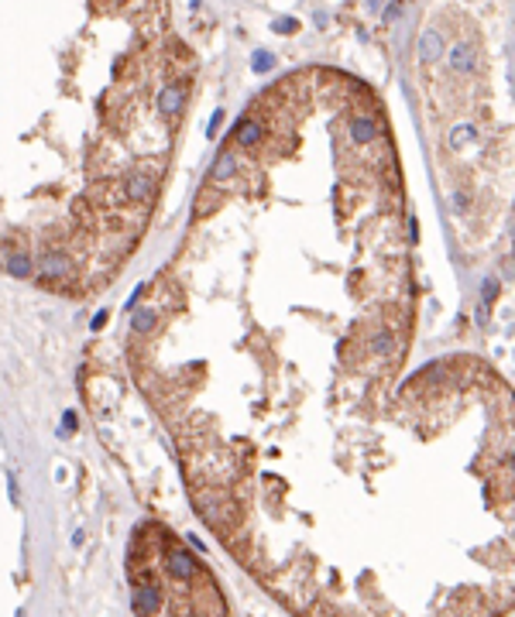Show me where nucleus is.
Listing matches in <instances>:
<instances>
[{"label": "nucleus", "instance_id": "nucleus-14", "mask_svg": "<svg viewBox=\"0 0 515 617\" xmlns=\"http://www.w3.org/2000/svg\"><path fill=\"white\" fill-rule=\"evenodd\" d=\"M295 28H299V21H295V17H285V21H278V24H275V31H282V35H292Z\"/></svg>", "mask_w": 515, "mask_h": 617}, {"label": "nucleus", "instance_id": "nucleus-18", "mask_svg": "<svg viewBox=\"0 0 515 617\" xmlns=\"http://www.w3.org/2000/svg\"><path fill=\"white\" fill-rule=\"evenodd\" d=\"M512 470H515V456H512Z\"/></svg>", "mask_w": 515, "mask_h": 617}, {"label": "nucleus", "instance_id": "nucleus-1", "mask_svg": "<svg viewBox=\"0 0 515 617\" xmlns=\"http://www.w3.org/2000/svg\"><path fill=\"white\" fill-rule=\"evenodd\" d=\"M351 137H354L357 144H371V141L378 137V124H374L371 117H354V120H351Z\"/></svg>", "mask_w": 515, "mask_h": 617}, {"label": "nucleus", "instance_id": "nucleus-15", "mask_svg": "<svg viewBox=\"0 0 515 617\" xmlns=\"http://www.w3.org/2000/svg\"><path fill=\"white\" fill-rule=\"evenodd\" d=\"M254 69H258V72L272 69V55H265V52H261V55H254Z\"/></svg>", "mask_w": 515, "mask_h": 617}, {"label": "nucleus", "instance_id": "nucleus-2", "mask_svg": "<svg viewBox=\"0 0 515 617\" xmlns=\"http://www.w3.org/2000/svg\"><path fill=\"white\" fill-rule=\"evenodd\" d=\"M179 107H182V89L179 86H165L161 96H158V110L165 117H172V113H179Z\"/></svg>", "mask_w": 515, "mask_h": 617}, {"label": "nucleus", "instance_id": "nucleus-6", "mask_svg": "<svg viewBox=\"0 0 515 617\" xmlns=\"http://www.w3.org/2000/svg\"><path fill=\"white\" fill-rule=\"evenodd\" d=\"M127 196L131 199H148L151 196V179L148 175H131L127 179Z\"/></svg>", "mask_w": 515, "mask_h": 617}, {"label": "nucleus", "instance_id": "nucleus-10", "mask_svg": "<svg viewBox=\"0 0 515 617\" xmlns=\"http://www.w3.org/2000/svg\"><path fill=\"white\" fill-rule=\"evenodd\" d=\"M440 52H443V41L433 35V31H430V35L423 38V55H426V59H436Z\"/></svg>", "mask_w": 515, "mask_h": 617}, {"label": "nucleus", "instance_id": "nucleus-17", "mask_svg": "<svg viewBox=\"0 0 515 617\" xmlns=\"http://www.w3.org/2000/svg\"><path fill=\"white\" fill-rule=\"evenodd\" d=\"M62 425H66V429H76V415H73V411H66V418H62Z\"/></svg>", "mask_w": 515, "mask_h": 617}, {"label": "nucleus", "instance_id": "nucleus-11", "mask_svg": "<svg viewBox=\"0 0 515 617\" xmlns=\"http://www.w3.org/2000/svg\"><path fill=\"white\" fill-rule=\"evenodd\" d=\"M495 295H498V281H495V278H484V285H481V302H484V305H491V302H495Z\"/></svg>", "mask_w": 515, "mask_h": 617}, {"label": "nucleus", "instance_id": "nucleus-12", "mask_svg": "<svg viewBox=\"0 0 515 617\" xmlns=\"http://www.w3.org/2000/svg\"><path fill=\"white\" fill-rule=\"evenodd\" d=\"M151 323H155V316H151L148 309L134 312V329H138V333H148V329H151Z\"/></svg>", "mask_w": 515, "mask_h": 617}, {"label": "nucleus", "instance_id": "nucleus-5", "mask_svg": "<svg viewBox=\"0 0 515 617\" xmlns=\"http://www.w3.org/2000/svg\"><path fill=\"white\" fill-rule=\"evenodd\" d=\"M234 137H237L244 147H251V144L261 137V124H258V120H240V124H237V131H234Z\"/></svg>", "mask_w": 515, "mask_h": 617}, {"label": "nucleus", "instance_id": "nucleus-8", "mask_svg": "<svg viewBox=\"0 0 515 617\" xmlns=\"http://www.w3.org/2000/svg\"><path fill=\"white\" fill-rule=\"evenodd\" d=\"M7 271L14 274V278H28V274H31V257H24V254H14V257L7 261Z\"/></svg>", "mask_w": 515, "mask_h": 617}, {"label": "nucleus", "instance_id": "nucleus-4", "mask_svg": "<svg viewBox=\"0 0 515 617\" xmlns=\"http://www.w3.org/2000/svg\"><path fill=\"white\" fill-rule=\"evenodd\" d=\"M134 611H138V614L158 611V590H155V586H141V590L134 593Z\"/></svg>", "mask_w": 515, "mask_h": 617}, {"label": "nucleus", "instance_id": "nucleus-16", "mask_svg": "<svg viewBox=\"0 0 515 617\" xmlns=\"http://www.w3.org/2000/svg\"><path fill=\"white\" fill-rule=\"evenodd\" d=\"M107 319H110L107 312H96V316H93V329H103V326H107Z\"/></svg>", "mask_w": 515, "mask_h": 617}, {"label": "nucleus", "instance_id": "nucleus-9", "mask_svg": "<svg viewBox=\"0 0 515 617\" xmlns=\"http://www.w3.org/2000/svg\"><path fill=\"white\" fill-rule=\"evenodd\" d=\"M45 274H52V278H59V274H66V261L59 257V254H48V257H41V264H38Z\"/></svg>", "mask_w": 515, "mask_h": 617}, {"label": "nucleus", "instance_id": "nucleus-13", "mask_svg": "<svg viewBox=\"0 0 515 617\" xmlns=\"http://www.w3.org/2000/svg\"><path fill=\"white\" fill-rule=\"evenodd\" d=\"M450 55H453V66H457V69H471V59H467V52H464V48H453Z\"/></svg>", "mask_w": 515, "mask_h": 617}, {"label": "nucleus", "instance_id": "nucleus-7", "mask_svg": "<svg viewBox=\"0 0 515 617\" xmlns=\"http://www.w3.org/2000/svg\"><path fill=\"white\" fill-rule=\"evenodd\" d=\"M230 172H234V154L230 151H223L220 158H217V165H213V182H223V179H230Z\"/></svg>", "mask_w": 515, "mask_h": 617}, {"label": "nucleus", "instance_id": "nucleus-3", "mask_svg": "<svg viewBox=\"0 0 515 617\" xmlns=\"http://www.w3.org/2000/svg\"><path fill=\"white\" fill-rule=\"evenodd\" d=\"M168 569L179 573V576H193V573H196V562H193L182 548H172V555H168Z\"/></svg>", "mask_w": 515, "mask_h": 617}]
</instances>
